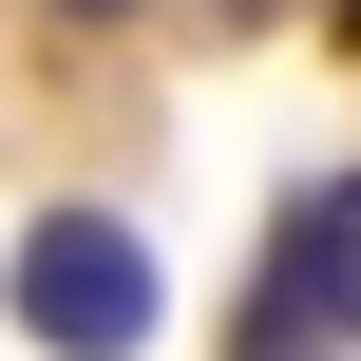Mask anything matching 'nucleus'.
I'll return each instance as SVG.
<instances>
[{"label": "nucleus", "mask_w": 361, "mask_h": 361, "mask_svg": "<svg viewBox=\"0 0 361 361\" xmlns=\"http://www.w3.org/2000/svg\"><path fill=\"white\" fill-rule=\"evenodd\" d=\"M19 324L57 361H133L171 324V286H152V247H133L114 209H38V228H19Z\"/></svg>", "instance_id": "1"}, {"label": "nucleus", "mask_w": 361, "mask_h": 361, "mask_svg": "<svg viewBox=\"0 0 361 361\" xmlns=\"http://www.w3.org/2000/svg\"><path fill=\"white\" fill-rule=\"evenodd\" d=\"M305 343H361V171H343V190H305L286 286H267V361H305Z\"/></svg>", "instance_id": "2"}, {"label": "nucleus", "mask_w": 361, "mask_h": 361, "mask_svg": "<svg viewBox=\"0 0 361 361\" xmlns=\"http://www.w3.org/2000/svg\"><path fill=\"white\" fill-rule=\"evenodd\" d=\"M76 19H114V0H76Z\"/></svg>", "instance_id": "3"}]
</instances>
